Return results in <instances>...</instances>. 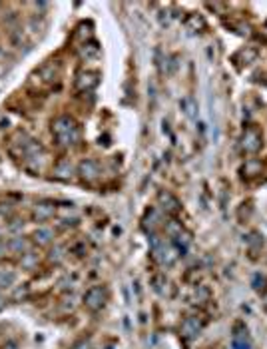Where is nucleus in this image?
Listing matches in <instances>:
<instances>
[{
    "label": "nucleus",
    "mask_w": 267,
    "mask_h": 349,
    "mask_svg": "<svg viewBox=\"0 0 267 349\" xmlns=\"http://www.w3.org/2000/svg\"><path fill=\"white\" fill-rule=\"evenodd\" d=\"M52 134H54V138H56L62 146L76 144L78 138H80L78 124H76L70 116H58L54 122H52Z\"/></svg>",
    "instance_id": "nucleus-1"
},
{
    "label": "nucleus",
    "mask_w": 267,
    "mask_h": 349,
    "mask_svg": "<svg viewBox=\"0 0 267 349\" xmlns=\"http://www.w3.org/2000/svg\"><path fill=\"white\" fill-rule=\"evenodd\" d=\"M263 146V138H261V132L255 128V126H249L243 130L241 138H239V148L243 154H255L259 152Z\"/></svg>",
    "instance_id": "nucleus-2"
},
{
    "label": "nucleus",
    "mask_w": 267,
    "mask_h": 349,
    "mask_svg": "<svg viewBox=\"0 0 267 349\" xmlns=\"http://www.w3.org/2000/svg\"><path fill=\"white\" fill-rule=\"evenodd\" d=\"M106 299H108V293H106V289L100 287V285H94V287H90V289L84 293V306H86L90 311H100V310L106 306Z\"/></svg>",
    "instance_id": "nucleus-3"
},
{
    "label": "nucleus",
    "mask_w": 267,
    "mask_h": 349,
    "mask_svg": "<svg viewBox=\"0 0 267 349\" xmlns=\"http://www.w3.org/2000/svg\"><path fill=\"white\" fill-rule=\"evenodd\" d=\"M153 254H155V260L162 266H174L180 256V252L174 247V243H159L157 247H153Z\"/></svg>",
    "instance_id": "nucleus-4"
},
{
    "label": "nucleus",
    "mask_w": 267,
    "mask_h": 349,
    "mask_svg": "<svg viewBox=\"0 0 267 349\" xmlns=\"http://www.w3.org/2000/svg\"><path fill=\"white\" fill-rule=\"evenodd\" d=\"M78 174H80L82 180L94 182V180H98V176H100V166H98V162H94V160H82L80 166H78Z\"/></svg>",
    "instance_id": "nucleus-5"
},
{
    "label": "nucleus",
    "mask_w": 267,
    "mask_h": 349,
    "mask_svg": "<svg viewBox=\"0 0 267 349\" xmlns=\"http://www.w3.org/2000/svg\"><path fill=\"white\" fill-rule=\"evenodd\" d=\"M157 202H159V206H162L168 214H176V212L180 210V202H178V197H176L174 194L166 192V190H162V192L157 194Z\"/></svg>",
    "instance_id": "nucleus-6"
},
{
    "label": "nucleus",
    "mask_w": 267,
    "mask_h": 349,
    "mask_svg": "<svg viewBox=\"0 0 267 349\" xmlns=\"http://www.w3.org/2000/svg\"><path fill=\"white\" fill-rule=\"evenodd\" d=\"M98 82H100V78L96 72H80L78 80H76V88L82 92H88V90H94L98 86Z\"/></svg>",
    "instance_id": "nucleus-7"
},
{
    "label": "nucleus",
    "mask_w": 267,
    "mask_h": 349,
    "mask_svg": "<svg viewBox=\"0 0 267 349\" xmlns=\"http://www.w3.org/2000/svg\"><path fill=\"white\" fill-rule=\"evenodd\" d=\"M180 331H182V335H184L186 339H193V337H197L199 331H201V321H199L197 317H188V319H184Z\"/></svg>",
    "instance_id": "nucleus-8"
},
{
    "label": "nucleus",
    "mask_w": 267,
    "mask_h": 349,
    "mask_svg": "<svg viewBox=\"0 0 267 349\" xmlns=\"http://www.w3.org/2000/svg\"><path fill=\"white\" fill-rule=\"evenodd\" d=\"M54 214H56V206H54V204H50V202H40V204L34 208V218H36L38 222L50 220Z\"/></svg>",
    "instance_id": "nucleus-9"
},
{
    "label": "nucleus",
    "mask_w": 267,
    "mask_h": 349,
    "mask_svg": "<svg viewBox=\"0 0 267 349\" xmlns=\"http://www.w3.org/2000/svg\"><path fill=\"white\" fill-rule=\"evenodd\" d=\"M261 172H263V164L259 160H247L243 164V168H241L243 178H257Z\"/></svg>",
    "instance_id": "nucleus-10"
},
{
    "label": "nucleus",
    "mask_w": 267,
    "mask_h": 349,
    "mask_svg": "<svg viewBox=\"0 0 267 349\" xmlns=\"http://www.w3.org/2000/svg\"><path fill=\"white\" fill-rule=\"evenodd\" d=\"M255 58H257V48H251V46H245L243 50H239V52L233 56V60L239 62V64H249Z\"/></svg>",
    "instance_id": "nucleus-11"
},
{
    "label": "nucleus",
    "mask_w": 267,
    "mask_h": 349,
    "mask_svg": "<svg viewBox=\"0 0 267 349\" xmlns=\"http://www.w3.org/2000/svg\"><path fill=\"white\" fill-rule=\"evenodd\" d=\"M180 108H182L184 114H186L188 118H191V120L197 116V104H195V100H193L191 96H186V98L180 100Z\"/></svg>",
    "instance_id": "nucleus-12"
},
{
    "label": "nucleus",
    "mask_w": 267,
    "mask_h": 349,
    "mask_svg": "<svg viewBox=\"0 0 267 349\" xmlns=\"http://www.w3.org/2000/svg\"><path fill=\"white\" fill-rule=\"evenodd\" d=\"M54 178L58 180H70L72 178V164L68 160H62L54 166Z\"/></svg>",
    "instance_id": "nucleus-13"
},
{
    "label": "nucleus",
    "mask_w": 267,
    "mask_h": 349,
    "mask_svg": "<svg viewBox=\"0 0 267 349\" xmlns=\"http://www.w3.org/2000/svg\"><path fill=\"white\" fill-rule=\"evenodd\" d=\"M233 349H251V343H249V337H247V329H241L233 333V341H231Z\"/></svg>",
    "instance_id": "nucleus-14"
},
{
    "label": "nucleus",
    "mask_w": 267,
    "mask_h": 349,
    "mask_svg": "<svg viewBox=\"0 0 267 349\" xmlns=\"http://www.w3.org/2000/svg\"><path fill=\"white\" fill-rule=\"evenodd\" d=\"M186 28H188L190 32H201V30L205 28V20H203L199 14H190V16L186 18Z\"/></svg>",
    "instance_id": "nucleus-15"
},
{
    "label": "nucleus",
    "mask_w": 267,
    "mask_h": 349,
    "mask_svg": "<svg viewBox=\"0 0 267 349\" xmlns=\"http://www.w3.org/2000/svg\"><path fill=\"white\" fill-rule=\"evenodd\" d=\"M52 237H54V232H52L50 228H38L34 232V241L38 245H48L52 241Z\"/></svg>",
    "instance_id": "nucleus-16"
},
{
    "label": "nucleus",
    "mask_w": 267,
    "mask_h": 349,
    "mask_svg": "<svg viewBox=\"0 0 267 349\" xmlns=\"http://www.w3.org/2000/svg\"><path fill=\"white\" fill-rule=\"evenodd\" d=\"M16 281V273L12 270H0V289H8Z\"/></svg>",
    "instance_id": "nucleus-17"
},
{
    "label": "nucleus",
    "mask_w": 267,
    "mask_h": 349,
    "mask_svg": "<svg viewBox=\"0 0 267 349\" xmlns=\"http://www.w3.org/2000/svg\"><path fill=\"white\" fill-rule=\"evenodd\" d=\"M40 78L44 80V82H54L56 78H58V68L54 66V64H46V66H42L40 68Z\"/></svg>",
    "instance_id": "nucleus-18"
},
{
    "label": "nucleus",
    "mask_w": 267,
    "mask_h": 349,
    "mask_svg": "<svg viewBox=\"0 0 267 349\" xmlns=\"http://www.w3.org/2000/svg\"><path fill=\"white\" fill-rule=\"evenodd\" d=\"M82 58H86V60H92V58H96L98 54H100V46L96 44V42H88V44H84L82 46Z\"/></svg>",
    "instance_id": "nucleus-19"
},
{
    "label": "nucleus",
    "mask_w": 267,
    "mask_h": 349,
    "mask_svg": "<svg viewBox=\"0 0 267 349\" xmlns=\"http://www.w3.org/2000/svg\"><path fill=\"white\" fill-rule=\"evenodd\" d=\"M20 264H22L24 270H34V268L38 266V254H34V252H24Z\"/></svg>",
    "instance_id": "nucleus-20"
},
{
    "label": "nucleus",
    "mask_w": 267,
    "mask_h": 349,
    "mask_svg": "<svg viewBox=\"0 0 267 349\" xmlns=\"http://www.w3.org/2000/svg\"><path fill=\"white\" fill-rule=\"evenodd\" d=\"M8 247L14 249V252H18V254H22V252H28V241L24 237H12Z\"/></svg>",
    "instance_id": "nucleus-21"
},
{
    "label": "nucleus",
    "mask_w": 267,
    "mask_h": 349,
    "mask_svg": "<svg viewBox=\"0 0 267 349\" xmlns=\"http://www.w3.org/2000/svg\"><path fill=\"white\" fill-rule=\"evenodd\" d=\"M50 262H54V264H60L62 260H64V249L60 247V245H56L54 249H50Z\"/></svg>",
    "instance_id": "nucleus-22"
},
{
    "label": "nucleus",
    "mask_w": 267,
    "mask_h": 349,
    "mask_svg": "<svg viewBox=\"0 0 267 349\" xmlns=\"http://www.w3.org/2000/svg\"><path fill=\"white\" fill-rule=\"evenodd\" d=\"M28 295V285L24 283V285H20L16 291H14V295H12V299H14V302H20V299H24Z\"/></svg>",
    "instance_id": "nucleus-23"
},
{
    "label": "nucleus",
    "mask_w": 267,
    "mask_h": 349,
    "mask_svg": "<svg viewBox=\"0 0 267 349\" xmlns=\"http://www.w3.org/2000/svg\"><path fill=\"white\" fill-rule=\"evenodd\" d=\"M72 349H94L92 347V343L90 341H86V339H82V341H78V343H74V347Z\"/></svg>",
    "instance_id": "nucleus-24"
},
{
    "label": "nucleus",
    "mask_w": 267,
    "mask_h": 349,
    "mask_svg": "<svg viewBox=\"0 0 267 349\" xmlns=\"http://www.w3.org/2000/svg\"><path fill=\"white\" fill-rule=\"evenodd\" d=\"M4 308H6V299H4L2 295H0V311H2Z\"/></svg>",
    "instance_id": "nucleus-25"
}]
</instances>
